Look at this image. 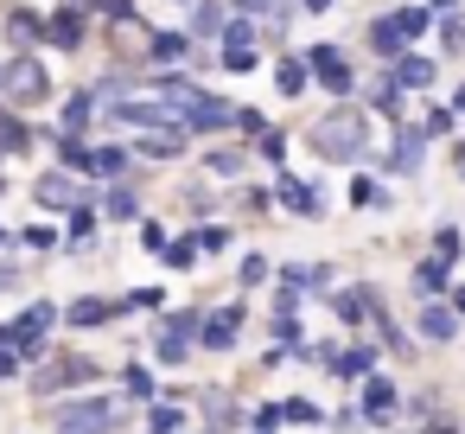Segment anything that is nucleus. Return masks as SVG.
<instances>
[{
  "label": "nucleus",
  "mask_w": 465,
  "mask_h": 434,
  "mask_svg": "<svg viewBox=\"0 0 465 434\" xmlns=\"http://www.w3.org/2000/svg\"><path fill=\"white\" fill-rule=\"evenodd\" d=\"M147 58H153V65H179V58H185V33H153Z\"/></svg>",
  "instance_id": "obj_21"
},
{
  "label": "nucleus",
  "mask_w": 465,
  "mask_h": 434,
  "mask_svg": "<svg viewBox=\"0 0 465 434\" xmlns=\"http://www.w3.org/2000/svg\"><path fill=\"white\" fill-rule=\"evenodd\" d=\"M90 116H96V96H90V90H77V96L64 103V116H58V122H64V135H77Z\"/></svg>",
  "instance_id": "obj_22"
},
{
  "label": "nucleus",
  "mask_w": 465,
  "mask_h": 434,
  "mask_svg": "<svg viewBox=\"0 0 465 434\" xmlns=\"http://www.w3.org/2000/svg\"><path fill=\"white\" fill-rule=\"evenodd\" d=\"M370 364H376V345H344V351H331L325 370H331V377H363Z\"/></svg>",
  "instance_id": "obj_14"
},
{
  "label": "nucleus",
  "mask_w": 465,
  "mask_h": 434,
  "mask_svg": "<svg viewBox=\"0 0 465 434\" xmlns=\"http://www.w3.org/2000/svg\"><path fill=\"white\" fill-rule=\"evenodd\" d=\"M45 58H33V52H14L7 65H0V96L7 103H39L45 96Z\"/></svg>",
  "instance_id": "obj_2"
},
{
  "label": "nucleus",
  "mask_w": 465,
  "mask_h": 434,
  "mask_svg": "<svg viewBox=\"0 0 465 434\" xmlns=\"http://www.w3.org/2000/svg\"><path fill=\"white\" fill-rule=\"evenodd\" d=\"M211 173H223V179H236V173H242V154H230V147H217V154H211Z\"/></svg>",
  "instance_id": "obj_36"
},
{
  "label": "nucleus",
  "mask_w": 465,
  "mask_h": 434,
  "mask_svg": "<svg viewBox=\"0 0 465 434\" xmlns=\"http://www.w3.org/2000/svg\"><path fill=\"white\" fill-rule=\"evenodd\" d=\"M153 351H160V364H179V358H185V332H173V326H166Z\"/></svg>",
  "instance_id": "obj_34"
},
{
  "label": "nucleus",
  "mask_w": 465,
  "mask_h": 434,
  "mask_svg": "<svg viewBox=\"0 0 465 434\" xmlns=\"http://www.w3.org/2000/svg\"><path fill=\"white\" fill-rule=\"evenodd\" d=\"M389 402H395V389H389L382 377H370V383H363V415H370V421H382V415H389Z\"/></svg>",
  "instance_id": "obj_23"
},
{
  "label": "nucleus",
  "mask_w": 465,
  "mask_h": 434,
  "mask_svg": "<svg viewBox=\"0 0 465 434\" xmlns=\"http://www.w3.org/2000/svg\"><path fill=\"white\" fill-rule=\"evenodd\" d=\"M147 434H179V409H173V402L147 409Z\"/></svg>",
  "instance_id": "obj_31"
},
{
  "label": "nucleus",
  "mask_w": 465,
  "mask_h": 434,
  "mask_svg": "<svg viewBox=\"0 0 465 434\" xmlns=\"http://www.w3.org/2000/svg\"><path fill=\"white\" fill-rule=\"evenodd\" d=\"M370 45H376L382 58H401V52H408V39L395 33V20H376V26H370Z\"/></svg>",
  "instance_id": "obj_20"
},
{
  "label": "nucleus",
  "mask_w": 465,
  "mask_h": 434,
  "mask_svg": "<svg viewBox=\"0 0 465 434\" xmlns=\"http://www.w3.org/2000/svg\"><path fill=\"white\" fill-rule=\"evenodd\" d=\"M236 275H242V288H262V281H268V256H242Z\"/></svg>",
  "instance_id": "obj_35"
},
{
  "label": "nucleus",
  "mask_w": 465,
  "mask_h": 434,
  "mask_svg": "<svg viewBox=\"0 0 465 434\" xmlns=\"http://www.w3.org/2000/svg\"><path fill=\"white\" fill-rule=\"evenodd\" d=\"M281 205H287V211H300V217H319V186L281 179Z\"/></svg>",
  "instance_id": "obj_16"
},
{
  "label": "nucleus",
  "mask_w": 465,
  "mask_h": 434,
  "mask_svg": "<svg viewBox=\"0 0 465 434\" xmlns=\"http://www.w3.org/2000/svg\"><path fill=\"white\" fill-rule=\"evenodd\" d=\"M185 122H192L198 135H223V128H236V103H223V96L198 90V96H192V109H185Z\"/></svg>",
  "instance_id": "obj_7"
},
{
  "label": "nucleus",
  "mask_w": 465,
  "mask_h": 434,
  "mask_svg": "<svg viewBox=\"0 0 465 434\" xmlns=\"http://www.w3.org/2000/svg\"><path fill=\"white\" fill-rule=\"evenodd\" d=\"M420 147H427V135H420V128H401L382 167H389V173H420Z\"/></svg>",
  "instance_id": "obj_11"
},
{
  "label": "nucleus",
  "mask_w": 465,
  "mask_h": 434,
  "mask_svg": "<svg viewBox=\"0 0 465 434\" xmlns=\"http://www.w3.org/2000/svg\"><path fill=\"white\" fill-rule=\"evenodd\" d=\"M223 52H255V20H230L223 26Z\"/></svg>",
  "instance_id": "obj_28"
},
{
  "label": "nucleus",
  "mask_w": 465,
  "mask_h": 434,
  "mask_svg": "<svg viewBox=\"0 0 465 434\" xmlns=\"http://www.w3.org/2000/svg\"><path fill=\"white\" fill-rule=\"evenodd\" d=\"M141 243H147V249H160V243H166V230H160L153 217H141Z\"/></svg>",
  "instance_id": "obj_41"
},
{
  "label": "nucleus",
  "mask_w": 465,
  "mask_h": 434,
  "mask_svg": "<svg viewBox=\"0 0 465 434\" xmlns=\"http://www.w3.org/2000/svg\"><path fill=\"white\" fill-rule=\"evenodd\" d=\"M0 186H7V179H0Z\"/></svg>",
  "instance_id": "obj_47"
},
{
  "label": "nucleus",
  "mask_w": 465,
  "mask_h": 434,
  "mask_svg": "<svg viewBox=\"0 0 465 434\" xmlns=\"http://www.w3.org/2000/svg\"><path fill=\"white\" fill-rule=\"evenodd\" d=\"M33 198H39L45 211H84V205H90V186H84L77 173H39V179H33Z\"/></svg>",
  "instance_id": "obj_3"
},
{
  "label": "nucleus",
  "mask_w": 465,
  "mask_h": 434,
  "mask_svg": "<svg viewBox=\"0 0 465 434\" xmlns=\"http://www.w3.org/2000/svg\"><path fill=\"white\" fill-rule=\"evenodd\" d=\"M179 147H185V135H179L173 122H153V128H141V141H134L141 160H173Z\"/></svg>",
  "instance_id": "obj_9"
},
{
  "label": "nucleus",
  "mask_w": 465,
  "mask_h": 434,
  "mask_svg": "<svg viewBox=\"0 0 465 434\" xmlns=\"http://www.w3.org/2000/svg\"><path fill=\"white\" fill-rule=\"evenodd\" d=\"M420 332H427L433 345H446V338L459 332V319H452V307H420Z\"/></svg>",
  "instance_id": "obj_18"
},
{
  "label": "nucleus",
  "mask_w": 465,
  "mask_h": 434,
  "mask_svg": "<svg viewBox=\"0 0 465 434\" xmlns=\"http://www.w3.org/2000/svg\"><path fill=\"white\" fill-rule=\"evenodd\" d=\"M274 84H281V96H300V90H306V65H300V58H287Z\"/></svg>",
  "instance_id": "obj_30"
},
{
  "label": "nucleus",
  "mask_w": 465,
  "mask_h": 434,
  "mask_svg": "<svg viewBox=\"0 0 465 434\" xmlns=\"http://www.w3.org/2000/svg\"><path fill=\"white\" fill-rule=\"evenodd\" d=\"M306 141H312L325 160H357V154L370 147V122H363V109H331V116H319V122L306 128Z\"/></svg>",
  "instance_id": "obj_1"
},
{
  "label": "nucleus",
  "mask_w": 465,
  "mask_h": 434,
  "mask_svg": "<svg viewBox=\"0 0 465 434\" xmlns=\"http://www.w3.org/2000/svg\"><path fill=\"white\" fill-rule=\"evenodd\" d=\"M52 319H58V307H52V300H39V307H26V319H20V326L7 332V338L20 345V358H39V338H45V326H52Z\"/></svg>",
  "instance_id": "obj_8"
},
{
  "label": "nucleus",
  "mask_w": 465,
  "mask_h": 434,
  "mask_svg": "<svg viewBox=\"0 0 465 434\" xmlns=\"http://www.w3.org/2000/svg\"><path fill=\"white\" fill-rule=\"evenodd\" d=\"M433 7H440V14H452V7H459V0H433Z\"/></svg>",
  "instance_id": "obj_45"
},
{
  "label": "nucleus",
  "mask_w": 465,
  "mask_h": 434,
  "mask_svg": "<svg viewBox=\"0 0 465 434\" xmlns=\"http://www.w3.org/2000/svg\"><path fill=\"white\" fill-rule=\"evenodd\" d=\"M427 26H433V7H401V14H395V33H401V39H420Z\"/></svg>",
  "instance_id": "obj_24"
},
{
  "label": "nucleus",
  "mask_w": 465,
  "mask_h": 434,
  "mask_svg": "<svg viewBox=\"0 0 465 434\" xmlns=\"http://www.w3.org/2000/svg\"><path fill=\"white\" fill-rule=\"evenodd\" d=\"M166 262H173V268H198V237H179V243L166 249Z\"/></svg>",
  "instance_id": "obj_32"
},
{
  "label": "nucleus",
  "mask_w": 465,
  "mask_h": 434,
  "mask_svg": "<svg viewBox=\"0 0 465 434\" xmlns=\"http://www.w3.org/2000/svg\"><path fill=\"white\" fill-rule=\"evenodd\" d=\"M420 288H427V294H433V288H446V256H440V249L420 262Z\"/></svg>",
  "instance_id": "obj_33"
},
{
  "label": "nucleus",
  "mask_w": 465,
  "mask_h": 434,
  "mask_svg": "<svg viewBox=\"0 0 465 434\" xmlns=\"http://www.w3.org/2000/svg\"><path fill=\"white\" fill-rule=\"evenodd\" d=\"M0 243H7V230H0Z\"/></svg>",
  "instance_id": "obj_46"
},
{
  "label": "nucleus",
  "mask_w": 465,
  "mask_h": 434,
  "mask_svg": "<svg viewBox=\"0 0 465 434\" xmlns=\"http://www.w3.org/2000/svg\"><path fill=\"white\" fill-rule=\"evenodd\" d=\"M90 377H96V364H90V358H52L45 370H33V389H39V396H58V389L90 383Z\"/></svg>",
  "instance_id": "obj_4"
},
{
  "label": "nucleus",
  "mask_w": 465,
  "mask_h": 434,
  "mask_svg": "<svg viewBox=\"0 0 465 434\" xmlns=\"http://www.w3.org/2000/svg\"><path fill=\"white\" fill-rule=\"evenodd\" d=\"M427 84H433V58L401 52V58H395V90H427Z\"/></svg>",
  "instance_id": "obj_13"
},
{
  "label": "nucleus",
  "mask_w": 465,
  "mask_h": 434,
  "mask_svg": "<svg viewBox=\"0 0 465 434\" xmlns=\"http://www.w3.org/2000/svg\"><path fill=\"white\" fill-rule=\"evenodd\" d=\"M440 39L459 52V45H465V20H459V14H446V20H440Z\"/></svg>",
  "instance_id": "obj_38"
},
{
  "label": "nucleus",
  "mask_w": 465,
  "mask_h": 434,
  "mask_svg": "<svg viewBox=\"0 0 465 434\" xmlns=\"http://www.w3.org/2000/svg\"><path fill=\"white\" fill-rule=\"evenodd\" d=\"M109 428V402H71L58 415V434H103Z\"/></svg>",
  "instance_id": "obj_10"
},
{
  "label": "nucleus",
  "mask_w": 465,
  "mask_h": 434,
  "mask_svg": "<svg viewBox=\"0 0 465 434\" xmlns=\"http://www.w3.org/2000/svg\"><path fill=\"white\" fill-rule=\"evenodd\" d=\"M0 154H26V128H20L7 109H0Z\"/></svg>",
  "instance_id": "obj_29"
},
{
  "label": "nucleus",
  "mask_w": 465,
  "mask_h": 434,
  "mask_svg": "<svg viewBox=\"0 0 465 434\" xmlns=\"http://www.w3.org/2000/svg\"><path fill=\"white\" fill-rule=\"evenodd\" d=\"M109 45H115L122 58H147V45H153V26H147V20L128 7V14H115V20H109Z\"/></svg>",
  "instance_id": "obj_5"
},
{
  "label": "nucleus",
  "mask_w": 465,
  "mask_h": 434,
  "mask_svg": "<svg viewBox=\"0 0 465 434\" xmlns=\"http://www.w3.org/2000/svg\"><path fill=\"white\" fill-rule=\"evenodd\" d=\"M217 65H223V71H255V52H223Z\"/></svg>",
  "instance_id": "obj_40"
},
{
  "label": "nucleus",
  "mask_w": 465,
  "mask_h": 434,
  "mask_svg": "<svg viewBox=\"0 0 465 434\" xmlns=\"http://www.w3.org/2000/svg\"><path fill=\"white\" fill-rule=\"evenodd\" d=\"M433 249L452 262V256H459V230H452V224H440V230H433Z\"/></svg>",
  "instance_id": "obj_37"
},
{
  "label": "nucleus",
  "mask_w": 465,
  "mask_h": 434,
  "mask_svg": "<svg viewBox=\"0 0 465 434\" xmlns=\"http://www.w3.org/2000/svg\"><path fill=\"white\" fill-rule=\"evenodd\" d=\"M103 217H115V224H134V217H141V205H134V192H122V186H115V192L103 198Z\"/></svg>",
  "instance_id": "obj_25"
},
{
  "label": "nucleus",
  "mask_w": 465,
  "mask_h": 434,
  "mask_svg": "<svg viewBox=\"0 0 465 434\" xmlns=\"http://www.w3.org/2000/svg\"><path fill=\"white\" fill-rule=\"evenodd\" d=\"M236 128H242V135H268V122H262L255 109H242V103H236Z\"/></svg>",
  "instance_id": "obj_39"
},
{
  "label": "nucleus",
  "mask_w": 465,
  "mask_h": 434,
  "mask_svg": "<svg viewBox=\"0 0 465 434\" xmlns=\"http://www.w3.org/2000/svg\"><path fill=\"white\" fill-rule=\"evenodd\" d=\"M7 39H14L20 52H26V45H39V20H33V14H7Z\"/></svg>",
  "instance_id": "obj_27"
},
{
  "label": "nucleus",
  "mask_w": 465,
  "mask_h": 434,
  "mask_svg": "<svg viewBox=\"0 0 465 434\" xmlns=\"http://www.w3.org/2000/svg\"><path fill=\"white\" fill-rule=\"evenodd\" d=\"M306 58H312V77H319L331 96H351V90H357V77H351V65H344V52H338V45H312Z\"/></svg>",
  "instance_id": "obj_6"
},
{
  "label": "nucleus",
  "mask_w": 465,
  "mask_h": 434,
  "mask_svg": "<svg viewBox=\"0 0 465 434\" xmlns=\"http://www.w3.org/2000/svg\"><path fill=\"white\" fill-rule=\"evenodd\" d=\"M370 313H376V294H370V288L338 294V319H344V326H357V319H370Z\"/></svg>",
  "instance_id": "obj_19"
},
{
  "label": "nucleus",
  "mask_w": 465,
  "mask_h": 434,
  "mask_svg": "<svg viewBox=\"0 0 465 434\" xmlns=\"http://www.w3.org/2000/svg\"><path fill=\"white\" fill-rule=\"evenodd\" d=\"M300 7H306V14H325V7H331V0H300Z\"/></svg>",
  "instance_id": "obj_44"
},
{
  "label": "nucleus",
  "mask_w": 465,
  "mask_h": 434,
  "mask_svg": "<svg viewBox=\"0 0 465 434\" xmlns=\"http://www.w3.org/2000/svg\"><path fill=\"white\" fill-rule=\"evenodd\" d=\"M236 319H242V307H223L217 319H198V345H211V351L236 345Z\"/></svg>",
  "instance_id": "obj_12"
},
{
  "label": "nucleus",
  "mask_w": 465,
  "mask_h": 434,
  "mask_svg": "<svg viewBox=\"0 0 465 434\" xmlns=\"http://www.w3.org/2000/svg\"><path fill=\"white\" fill-rule=\"evenodd\" d=\"M64 319H71V326H109V319H115V300H96V294H84V300H77Z\"/></svg>",
  "instance_id": "obj_17"
},
{
  "label": "nucleus",
  "mask_w": 465,
  "mask_h": 434,
  "mask_svg": "<svg viewBox=\"0 0 465 434\" xmlns=\"http://www.w3.org/2000/svg\"><path fill=\"white\" fill-rule=\"evenodd\" d=\"M45 39H52L58 52H77V39H84V20H77V7H64V14L45 26Z\"/></svg>",
  "instance_id": "obj_15"
},
{
  "label": "nucleus",
  "mask_w": 465,
  "mask_h": 434,
  "mask_svg": "<svg viewBox=\"0 0 465 434\" xmlns=\"http://www.w3.org/2000/svg\"><path fill=\"white\" fill-rule=\"evenodd\" d=\"M452 167H459V179H465V141H459V147H452Z\"/></svg>",
  "instance_id": "obj_43"
},
{
  "label": "nucleus",
  "mask_w": 465,
  "mask_h": 434,
  "mask_svg": "<svg viewBox=\"0 0 465 434\" xmlns=\"http://www.w3.org/2000/svg\"><path fill=\"white\" fill-rule=\"evenodd\" d=\"M192 33H223V7H217V0H198V7H192Z\"/></svg>",
  "instance_id": "obj_26"
},
{
  "label": "nucleus",
  "mask_w": 465,
  "mask_h": 434,
  "mask_svg": "<svg viewBox=\"0 0 465 434\" xmlns=\"http://www.w3.org/2000/svg\"><path fill=\"white\" fill-rule=\"evenodd\" d=\"M242 14H268V7H281V0H236Z\"/></svg>",
  "instance_id": "obj_42"
}]
</instances>
